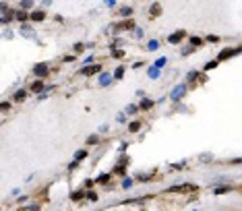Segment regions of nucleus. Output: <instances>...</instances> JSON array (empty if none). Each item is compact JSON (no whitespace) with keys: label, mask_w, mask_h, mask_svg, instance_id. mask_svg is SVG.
Returning a JSON list of instances; mask_svg holds the SVG:
<instances>
[{"label":"nucleus","mask_w":242,"mask_h":211,"mask_svg":"<svg viewBox=\"0 0 242 211\" xmlns=\"http://www.w3.org/2000/svg\"><path fill=\"white\" fill-rule=\"evenodd\" d=\"M126 162H128V160H126V157H122V162L118 164V166H116V168H114V174H118V176H124V174H126Z\"/></svg>","instance_id":"9d476101"},{"label":"nucleus","mask_w":242,"mask_h":211,"mask_svg":"<svg viewBox=\"0 0 242 211\" xmlns=\"http://www.w3.org/2000/svg\"><path fill=\"white\" fill-rule=\"evenodd\" d=\"M95 143H99V137H97V135H91V137L87 139V145H95Z\"/></svg>","instance_id":"5701e85b"},{"label":"nucleus","mask_w":242,"mask_h":211,"mask_svg":"<svg viewBox=\"0 0 242 211\" xmlns=\"http://www.w3.org/2000/svg\"><path fill=\"white\" fill-rule=\"evenodd\" d=\"M128 130H130V132H139V130H141V122H139V120L130 122V124H128Z\"/></svg>","instance_id":"2eb2a0df"},{"label":"nucleus","mask_w":242,"mask_h":211,"mask_svg":"<svg viewBox=\"0 0 242 211\" xmlns=\"http://www.w3.org/2000/svg\"><path fill=\"white\" fill-rule=\"evenodd\" d=\"M95 73H102V64H93V66H83L81 68V75L83 77H91V75H95Z\"/></svg>","instance_id":"7ed1b4c3"},{"label":"nucleus","mask_w":242,"mask_h":211,"mask_svg":"<svg viewBox=\"0 0 242 211\" xmlns=\"http://www.w3.org/2000/svg\"><path fill=\"white\" fill-rule=\"evenodd\" d=\"M149 12H151V17H160V12H161V6H160V4H153Z\"/></svg>","instance_id":"6ab92c4d"},{"label":"nucleus","mask_w":242,"mask_h":211,"mask_svg":"<svg viewBox=\"0 0 242 211\" xmlns=\"http://www.w3.org/2000/svg\"><path fill=\"white\" fill-rule=\"evenodd\" d=\"M197 77H199V73H197V71H191V73H188V81H195Z\"/></svg>","instance_id":"72a5a7b5"},{"label":"nucleus","mask_w":242,"mask_h":211,"mask_svg":"<svg viewBox=\"0 0 242 211\" xmlns=\"http://www.w3.org/2000/svg\"><path fill=\"white\" fill-rule=\"evenodd\" d=\"M236 54H240V48H226V50H221V52H219V56H217V62H221V60H228V58H232V56H236Z\"/></svg>","instance_id":"f03ea898"},{"label":"nucleus","mask_w":242,"mask_h":211,"mask_svg":"<svg viewBox=\"0 0 242 211\" xmlns=\"http://www.w3.org/2000/svg\"><path fill=\"white\" fill-rule=\"evenodd\" d=\"M87 199H89V201H97V193H93V190L87 193Z\"/></svg>","instance_id":"f704fd0d"},{"label":"nucleus","mask_w":242,"mask_h":211,"mask_svg":"<svg viewBox=\"0 0 242 211\" xmlns=\"http://www.w3.org/2000/svg\"><path fill=\"white\" fill-rule=\"evenodd\" d=\"M122 29H135V21H130V19H128V21H122L120 25H116V27H114V31H122Z\"/></svg>","instance_id":"0eeeda50"},{"label":"nucleus","mask_w":242,"mask_h":211,"mask_svg":"<svg viewBox=\"0 0 242 211\" xmlns=\"http://www.w3.org/2000/svg\"><path fill=\"white\" fill-rule=\"evenodd\" d=\"M130 186H132V178H124V180H122V188H126V190H128Z\"/></svg>","instance_id":"b1692460"},{"label":"nucleus","mask_w":242,"mask_h":211,"mask_svg":"<svg viewBox=\"0 0 242 211\" xmlns=\"http://www.w3.org/2000/svg\"><path fill=\"white\" fill-rule=\"evenodd\" d=\"M15 19H17V21H27L29 15H27L25 10H19V12H15Z\"/></svg>","instance_id":"f3484780"},{"label":"nucleus","mask_w":242,"mask_h":211,"mask_svg":"<svg viewBox=\"0 0 242 211\" xmlns=\"http://www.w3.org/2000/svg\"><path fill=\"white\" fill-rule=\"evenodd\" d=\"M166 62H168V60H166V58H160V60H157V62H155V64H153V66H155V68H161V66H163V64H166Z\"/></svg>","instance_id":"473e14b6"},{"label":"nucleus","mask_w":242,"mask_h":211,"mask_svg":"<svg viewBox=\"0 0 242 211\" xmlns=\"http://www.w3.org/2000/svg\"><path fill=\"white\" fill-rule=\"evenodd\" d=\"M29 89H31L33 93H41V91L46 89V85H43V81H41V79H38V81H33V83H31V87H29Z\"/></svg>","instance_id":"1a4fd4ad"},{"label":"nucleus","mask_w":242,"mask_h":211,"mask_svg":"<svg viewBox=\"0 0 242 211\" xmlns=\"http://www.w3.org/2000/svg\"><path fill=\"white\" fill-rule=\"evenodd\" d=\"M6 110H10V104L8 101H2L0 104V112H6Z\"/></svg>","instance_id":"c85d7f7f"},{"label":"nucleus","mask_w":242,"mask_h":211,"mask_svg":"<svg viewBox=\"0 0 242 211\" xmlns=\"http://www.w3.org/2000/svg\"><path fill=\"white\" fill-rule=\"evenodd\" d=\"M215 66H217V60H211V62L205 64V71H211V68H215Z\"/></svg>","instance_id":"bb28decb"},{"label":"nucleus","mask_w":242,"mask_h":211,"mask_svg":"<svg viewBox=\"0 0 242 211\" xmlns=\"http://www.w3.org/2000/svg\"><path fill=\"white\" fill-rule=\"evenodd\" d=\"M106 4H110V6H114V4H116V0H106Z\"/></svg>","instance_id":"ea45409f"},{"label":"nucleus","mask_w":242,"mask_h":211,"mask_svg":"<svg viewBox=\"0 0 242 211\" xmlns=\"http://www.w3.org/2000/svg\"><path fill=\"white\" fill-rule=\"evenodd\" d=\"M0 23H2V17H0Z\"/></svg>","instance_id":"79ce46f5"},{"label":"nucleus","mask_w":242,"mask_h":211,"mask_svg":"<svg viewBox=\"0 0 242 211\" xmlns=\"http://www.w3.org/2000/svg\"><path fill=\"white\" fill-rule=\"evenodd\" d=\"M157 46H160V42H155V40H153V42L147 43V50H157Z\"/></svg>","instance_id":"cd10ccee"},{"label":"nucleus","mask_w":242,"mask_h":211,"mask_svg":"<svg viewBox=\"0 0 242 211\" xmlns=\"http://www.w3.org/2000/svg\"><path fill=\"white\" fill-rule=\"evenodd\" d=\"M83 197H85V190H75V193H71V201H75V203L81 201Z\"/></svg>","instance_id":"f8f14e48"},{"label":"nucleus","mask_w":242,"mask_h":211,"mask_svg":"<svg viewBox=\"0 0 242 211\" xmlns=\"http://www.w3.org/2000/svg\"><path fill=\"white\" fill-rule=\"evenodd\" d=\"M4 2H6V0H4Z\"/></svg>","instance_id":"37998d69"},{"label":"nucleus","mask_w":242,"mask_h":211,"mask_svg":"<svg viewBox=\"0 0 242 211\" xmlns=\"http://www.w3.org/2000/svg\"><path fill=\"white\" fill-rule=\"evenodd\" d=\"M110 176H112L110 172H108V174H102V176H99L95 182H97V184H104V182H108V180H110Z\"/></svg>","instance_id":"412c9836"},{"label":"nucleus","mask_w":242,"mask_h":211,"mask_svg":"<svg viewBox=\"0 0 242 211\" xmlns=\"http://www.w3.org/2000/svg\"><path fill=\"white\" fill-rule=\"evenodd\" d=\"M27 211H40V207H31V209L27 207Z\"/></svg>","instance_id":"a19ab883"},{"label":"nucleus","mask_w":242,"mask_h":211,"mask_svg":"<svg viewBox=\"0 0 242 211\" xmlns=\"http://www.w3.org/2000/svg\"><path fill=\"white\" fill-rule=\"evenodd\" d=\"M184 91H186V85L182 83V85H176V87H174V91H172V95H170V97H172V99H174V101H178V99H180V97H182V95H184Z\"/></svg>","instance_id":"39448f33"},{"label":"nucleus","mask_w":242,"mask_h":211,"mask_svg":"<svg viewBox=\"0 0 242 211\" xmlns=\"http://www.w3.org/2000/svg\"><path fill=\"white\" fill-rule=\"evenodd\" d=\"M122 75H124V66H118V68L114 71V77H116V79H122Z\"/></svg>","instance_id":"a878e982"},{"label":"nucleus","mask_w":242,"mask_h":211,"mask_svg":"<svg viewBox=\"0 0 242 211\" xmlns=\"http://www.w3.org/2000/svg\"><path fill=\"white\" fill-rule=\"evenodd\" d=\"M153 106H155V104H153L151 99H147V97H145V99H143V101L139 104V110H143V112H145V110H151Z\"/></svg>","instance_id":"9b49d317"},{"label":"nucleus","mask_w":242,"mask_h":211,"mask_svg":"<svg viewBox=\"0 0 242 211\" xmlns=\"http://www.w3.org/2000/svg\"><path fill=\"white\" fill-rule=\"evenodd\" d=\"M99 83H102V85H110V83H112V75H108V73L99 75Z\"/></svg>","instance_id":"4468645a"},{"label":"nucleus","mask_w":242,"mask_h":211,"mask_svg":"<svg viewBox=\"0 0 242 211\" xmlns=\"http://www.w3.org/2000/svg\"><path fill=\"white\" fill-rule=\"evenodd\" d=\"M27 97V89H19L17 93H15V101H23Z\"/></svg>","instance_id":"ddd939ff"},{"label":"nucleus","mask_w":242,"mask_h":211,"mask_svg":"<svg viewBox=\"0 0 242 211\" xmlns=\"http://www.w3.org/2000/svg\"><path fill=\"white\" fill-rule=\"evenodd\" d=\"M29 19H31L33 23H40V21L46 19V12H43V10H33V12L29 15Z\"/></svg>","instance_id":"6e6552de"},{"label":"nucleus","mask_w":242,"mask_h":211,"mask_svg":"<svg viewBox=\"0 0 242 211\" xmlns=\"http://www.w3.org/2000/svg\"><path fill=\"white\" fill-rule=\"evenodd\" d=\"M8 10V4L6 2H0V12H6Z\"/></svg>","instance_id":"c9c22d12"},{"label":"nucleus","mask_w":242,"mask_h":211,"mask_svg":"<svg viewBox=\"0 0 242 211\" xmlns=\"http://www.w3.org/2000/svg\"><path fill=\"white\" fill-rule=\"evenodd\" d=\"M112 56H114V58H122L124 52H122V50H112Z\"/></svg>","instance_id":"2f4dec72"},{"label":"nucleus","mask_w":242,"mask_h":211,"mask_svg":"<svg viewBox=\"0 0 242 211\" xmlns=\"http://www.w3.org/2000/svg\"><path fill=\"white\" fill-rule=\"evenodd\" d=\"M33 75H35L38 79H43V77H48V75H50V66H48L46 62H38V64L33 66Z\"/></svg>","instance_id":"f257e3e1"},{"label":"nucleus","mask_w":242,"mask_h":211,"mask_svg":"<svg viewBox=\"0 0 242 211\" xmlns=\"http://www.w3.org/2000/svg\"><path fill=\"white\" fill-rule=\"evenodd\" d=\"M85 157H87V151H85V149H79V151L75 153V162H83Z\"/></svg>","instance_id":"dca6fc26"},{"label":"nucleus","mask_w":242,"mask_h":211,"mask_svg":"<svg viewBox=\"0 0 242 211\" xmlns=\"http://www.w3.org/2000/svg\"><path fill=\"white\" fill-rule=\"evenodd\" d=\"M21 6L23 8H29V6H33V0H21Z\"/></svg>","instance_id":"c756f323"},{"label":"nucleus","mask_w":242,"mask_h":211,"mask_svg":"<svg viewBox=\"0 0 242 211\" xmlns=\"http://www.w3.org/2000/svg\"><path fill=\"white\" fill-rule=\"evenodd\" d=\"M188 42H191V46H193V48H199V46H203V40H201V37H197V35H193Z\"/></svg>","instance_id":"a211bd4d"},{"label":"nucleus","mask_w":242,"mask_h":211,"mask_svg":"<svg viewBox=\"0 0 242 211\" xmlns=\"http://www.w3.org/2000/svg\"><path fill=\"white\" fill-rule=\"evenodd\" d=\"M232 188L230 186H219V188H215V195H224V193H230Z\"/></svg>","instance_id":"393cba45"},{"label":"nucleus","mask_w":242,"mask_h":211,"mask_svg":"<svg viewBox=\"0 0 242 211\" xmlns=\"http://www.w3.org/2000/svg\"><path fill=\"white\" fill-rule=\"evenodd\" d=\"M170 190H174V193H193V190H197V186L195 184H174Z\"/></svg>","instance_id":"20e7f679"},{"label":"nucleus","mask_w":242,"mask_h":211,"mask_svg":"<svg viewBox=\"0 0 242 211\" xmlns=\"http://www.w3.org/2000/svg\"><path fill=\"white\" fill-rule=\"evenodd\" d=\"M182 37H186V31H176V33H172L170 37H168V42L170 43H178V42H182Z\"/></svg>","instance_id":"423d86ee"},{"label":"nucleus","mask_w":242,"mask_h":211,"mask_svg":"<svg viewBox=\"0 0 242 211\" xmlns=\"http://www.w3.org/2000/svg\"><path fill=\"white\" fill-rule=\"evenodd\" d=\"M147 73H149V77H151V79H157V77H160V68H155V66H151Z\"/></svg>","instance_id":"aec40b11"},{"label":"nucleus","mask_w":242,"mask_h":211,"mask_svg":"<svg viewBox=\"0 0 242 211\" xmlns=\"http://www.w3.org/2000/svg\"><path fill=\"white\" fill-rule=\"evenodd\" d=\"M75 50L77 52H83V43H75Z\"/></svg>","instance_id":"58836bf2"},{"label":"nucleus","mask_w":242,"mask_h":211,"mask_svg":"<svg viewBox=\"0 0 242 211\" xmlns=\"http://www.w3.org/2000/svg\"><path fill=\"white\" fill-rule=\"evenodd\" d=\"M62 60H64V62H73V60H75V56H64Z\"/></svg>","instance_id":"4c0bfd02"},{"label":"nucleus","mask_w":242,"mask_h":211,"mask_svg":"<svg viewBox=\"0 0 242 211\" xmlns=\"http://www.w3.org/2000/svg\"><path fill=\"white\" fill-rule=\"evenodd\" d=\"M137 110H139V108H135V106H128V108H126V112H128V114H135Z\"/></svg>","instance_id":"e433bc0d"},{"label":"nucleus","mask_w":242,"mask_h":211,"mask_svg":"<svg viewBox=\"0 0 242 211\" xmlns=\"http://www.w3.org/2000/svg\"><path fill=\"white\" fill-rule=\"evenodd\" d=\"M205 40H207V42H211V43H217V42H219V37H217V35H207Z\"/></svg>","instance_id":"7c9ffc66"},{"label":"nucleus","mask_w":242,"mask_h":211,"mask_svg":"<svg viewBox=\"0 0 242 211\" xmlns=\"http://www.w3.org/2000/svg\"><path fill=\"white\" fill-rule=\"evenodd\" d=\"M120 15L122 17H130L132 15V8L130 6H124V8H120Z\"/></svg>","instance_id":"4be33fe9"}]
</instances>
